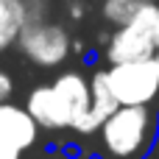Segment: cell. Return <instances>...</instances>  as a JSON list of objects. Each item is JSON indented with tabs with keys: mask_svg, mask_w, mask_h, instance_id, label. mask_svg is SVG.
<instances>
[{
	"mask_svg": "<svg viewBox=\"0 0 159 159\" xmlns=\"http://www.w3.org/2000/svg\"><path fill=\"white\" fill-rule=\"evenodd\" d=\"M22 3L28 6V3H48V0H22Z\"/></svg>",
	"mask_w": 159,
	"mask_h": 159,
	"instance_id": "cell-12",
	"label": "cell"
},
{
	"mask_svg": "<svg viewBox=\"0 0 159 159\" xmlns=\"http://www.w3.org/2000/svg\"><path fill=\"white\" fill-rule=\"evenodd\" d=\"M89 109H87V115L75 123V134H81V137H92V134H98L101 131V126L120 109V103H117V98H115V92H112V87H109V73H106V67H98V70H92V75H89Z\"/></svg>",
	"mask_w": 159,
	"mask_h": 159,
	"instance_id": "cell-7",
	"label": "cell"
},
{
	"mask_svg": "<svg viewBox=\"0 0 159 159\" xmlns=\"http://www.w3.org/2000/svg\"><path fill=\"white\" fill-rule=\"evenodd\" d=\"M154 61H157V67H159V50H157V56H154Z\"/></svg>",
	"mask_w": 159,
	"mask_h": 159,
	"instance_id": "cell-13",
	"label": "cell"
},
{
	"mask_svg": "<svg viewBox=\"0 0 159 159\" xmlns=\"http://www.w3.org/2000/svg\"><path fill=\"white\" fill-rule=\"evenodd\" d=\"M67 14L73 20H81L84 17V0H67Z\"/></svg>",
	"mask_w": 159,
	"mask_h": 159,
	"instance_id": "cell-11",
	"label": "cell"
},
{
	"mask_svg": "<svg viewBox=\"0 0 159 159\" xmlns=\"http://www.w3.org/2000/svg\"><path fill=\"white\" fill-rule=\"evenodd\" d=\"M39 140V126L17 103H0V159H20Z\"/></svg>",
	"mask_w": 159,
	"mask_h": 159,
	"instance_id": "cell-6",
	"label": "cell"
},
{
	"mask_svg": "<svg viewBox=\"0 0 159 159\" xmlns=\"http://www.w3.org/2000/svg\"><path fill=\"white\" fill-rule=\"evenodd\" d=\"M17 50L34 67L53 70V67H61L70 59V53H73V36H70V31L61 22L42 20V22L25 25V31H22V36L17 42Z\"/></svg>",
	"mask_w": 159,
	"mask_h": 159,
	"instance_id": "cell-4",
	"label": "cell"
},
{
	"mask_svg": "<svg viewBox=\"0 0 159 159\" xmlns=\"http://www.w3.org/2000/svg\"><path fill=\"white\" fill-rule=\"evenodd\" d=\"M126 3H143V0H126Z\"/></svg>",
	"mask_w": 159,
	"mask_h": 159,
	"instance_id": "cell-14",
	"label": "cell"
},
{
	"mask_svg": "<svg viewBox=\"0 0 159 159\" xmlns=\"http://www.w3.org/2000/svg\"><path fill=\"white\" fill-rule=\"evenodd\" d=\"M140 3H126V0H103L101 3V17L103 22L115 25V28H123L134 14H137Z\"/></svg>",
	"mask_w": 159,
	"mask_h": 159,
	"instance_id": "cell-9",
	"label": "cell"
},
{
	"mask_svg": "<svg viewBox=\"0 0 159 159\" xmlns=\"http://www.w3.org/2000/svg\"><path fill=\"white\" fill-rule=\"evenodd\" d=\"M109 87L120 106H151L159 98V67L154 59L106 67Z\"/></svg>",
	"mask_w": 159,
	"mask_h": 159,
	"instance_id": "cell-5",
	"label": "cell"
},
{
	"mask_svg": "<svg viewBox=\"0 0 159 159\" xmlns=\"http://www.w3.org/2000/svg\"><path fill=\"white\" fill-rule=\"evenodd\" d=\"M89 78L81 70H64L50 84H39L25 98V112L45 131L75 129L89 109Z\"/></svg>",
	"mask_w": 159,
	"mask_h": 159,
	"instance_id": "cell-1",
	"label": "cell"
},
{
	"mask_svg": "<svg viewBox=\"0 0 159 159\" xmlns=\"http://www.w3.org/2000/svg\"><path fill=\"white\" fill-rule=\"evenodd\" d=\"M28 25V6L22 0H0V53L17 48Z\"/></svg>",
	"mask_w": 159,
	"mask_h": 159,
	"instance_id": "cell-8",
	"label": "cell"
},
{
	"mask_svg": "<svg viewBox=\"0 0 159 159\" xmlns=\"http://www.w3.org/2000/svg\"><path fill=\"white\" fill-rule=\"evenodd\" d=\"M159 50V3L143 0L137 14L123 25L115 28L103 42L106 64H129V61H148Z\"/></svg>",
	"mask_w": 159,
	"mask_h": 159,
	"instance_id": "cell-3",
	"label": "cell"
},
{
	"mask_svg": "<svg viewBox=\"0 0 159 159\" xmlns=\"http://www.w3.org/2000/svg\"><path fill=\"white\" fill-rule=\"evenodd\" d=\"M11 95H14V78H11L8 70L0 67V103H8Z\"/></svg>",
	"mask_w": 159,
	"mask_h": 159,
	"instance_id": "cell-10",
	"label": "cell"
},
{
	"mask_svg": "<svg viewBox=\"0 0 159 159\" xmlns=\"http://www.w3.org/2000/svg\"><path fill=\"white\" fill-rule=\"evenodd\" d=\"M157 129L159 115L151 106H120L98 131L101 159H145Z\"/></svg>",
	"mask_w": 159,
	"mask_h": 159,
	"instance_id": "cell-2",
	"label": "cell"
}]
</instances>
